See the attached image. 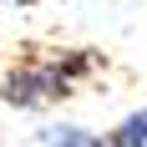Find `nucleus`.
Listing matches in <instances>:
<instances>
[{"instance_id": "nucleus-1", "label": "nucleus", "mask_w": 147, "mask_h": 147, "mask_svg": "<svg viewBox=\"0 0 147 147\" xmlns=\"http://www.w3.org/2000/svg\"><path fill=\"white\" fill-rule=\"evenodd\" d=\"M66 86H71V76L61 71V66H15L0 81V96L10 107H41V102L66 96Z\"/></svg>"}, {"instance_id": "nucleus-2", "label": "nucleus", "mask_w": 147, "mask_h": 147, "mask_svg": "<svg viewBox=\"0 0 147 147\" xmlns=\"http://www.w3.org/2000/svg\"><path fill=\"white\" fill-rule=\"evenodd\" d=\"M107 147H147V107L132 112V117H122L117 132L107 137Z\"/></svg>"}, {"instance_id": "nucleus-3", "label": "nucleus", "mask_w": 147, "mask_h": 147, "mask_svg": "<svg viewBox=\"0 0 147 147\" xmlns=\"http://www.w3.org/2000/svg\"><path fill=\"white\" fill-rule=\"evenodd\" d=\"M41 142H46V147H107L102 137L81 132V127H46V132H41Z\"/></svg>"}]
</instances>
